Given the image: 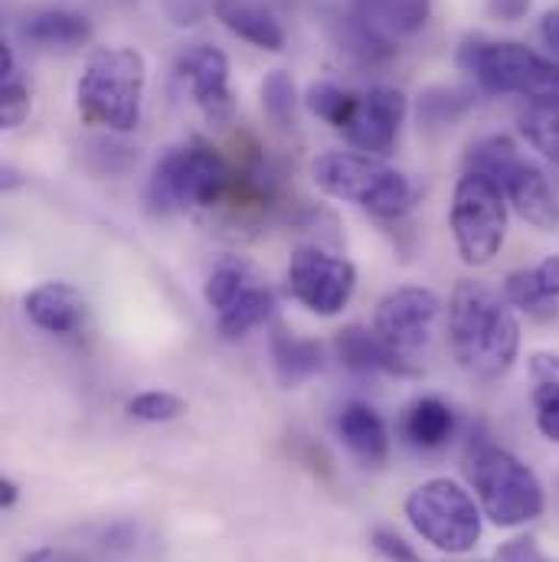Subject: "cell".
Here are the masks:
<instances>
[{
    "label": "cell",
    "instance_id": "cell-23",
    "mask_svg": "<svg viewBox=\"0 0 559 562\" xmlns=\"http://www.w3.org/2000/svg\"><path fill=\"white\" fill-rule=\"evenodd\" d=\"M534 373V409H537V428L559 441V357L537 353L530 363Z\"/></svg>",
    "mask_w": 559,
    "mask_h": 562
},
{
    "label": "cell",
    "instance_id": "cell-25",
    "mask_svg": "<svg viewBox=\"0 0 559 562\" xmlns=\"http://www.w3.org/2000/svg\"><path fill=\"white\" fill-rule=\"evenodd\" d=\"M517 144L507 138V135H488V138H478L468 154H465V170L471 173H481L488 180H494L501 187L504 173L517 164Z\"/></svg>",
    "mask_w": 559,
    "mask_h": 562
},
{
    "label": "cell",
    "instance_id": "cell-22",
    "mask_svg": "<svg viewBox=\"0 0 559 562\" xmlns=\"http://www.w3.org/2000/svg\"><path fill=\"white\" fill-rule=\"evenodd\" d=\"M272 360H276V373L284 386H298L304 380H311L314 373H321L324 367V350L317 340H304L294 337L288 330L276 327L272 334Z\"/></svg>",
    "mask_w": 559,
    "mask_h": 562
},
{
    "label": "cell",
    "instance_id": "cell-19",
    "mask_svg": "<svg viewBox=\"0 0 559 562\" xmlns=\"http://www.w3.org/2000/svg\"><path fill=\"white\" fill-rule=\"evenodd\" d=\"M213 10L223 20V26L230 33H236L239 40H246L259 49H269V53H279L284 46L281 23L259 3H253V0H213Z\"/></svg>",
    "mask_w": 559,
    "mask_h": 562
},
{
    "label": "cell",
    "instance_id": "cell-9",
    "mask_svg": "<svg viewBox=\"0 0 559 562\" xmlns=\"http://www.w3.org/2000/svg\"><path fill=\"white\" fill-rule=\"evenodd\" d=\"M288 288L294 301L304 304L311 314L334 317L354 297L357 269L340 256H331L317 246H304L288 262Z\"/></svg>",
    "mask_w": 559,
    "mask_h": 562
},
{
    "label": "cell",
    "instance_id": "cell-37",
    "mask_svg": "<svg viewBox=\"0 0 559 562\" xmlns=\"http://www.w3.org/2000/svg\"><path fill=\"white\" fill-rule=\"evenodd\" d=\"M488 7L501 20H521L530 10V0H488Z\"/></svg>",
    "mask_w": 559,
    "mask_h": 562
},
{
    "label": "cell",
    "instance_id": "cell-33",
    "mask_svg": "<svg viewBox=\"0 0 559 562\" xmlns=\"http://www.w3.org/2000/svg\"><path fill=\"white\" fill-rule=\"evenodd\" d=\"M373 550L383 557V560L390 562H425L413 550V543H406L400 533H393V530H373Z\"/></svg>",
    "mask_w": 559,
    "mask_h": 562
},
{
    "label": "cell",
    "instance_id": "cell-24",
    "mask_svg": "<svg viewBox=\"0 0 559 562\" xmlns=\"http://www.w3.org/2000/svg\"><path fill=\"white\" fill-rule=\"evenodd\" d=\"M276 311V294L262 284H249L230 307L220 311V334L223 337H243L246 330L269 321Z\"/></svg>",
    "mask_w": 559,
    "mask_h": 562
},
{
    "label": "cell",
    "instance_id": "cell-2",
    "mask_svg": "<svg viewBox=\"0 0 559 562\" xmlns=\"http://www.w3.org/2000/svg\"><path fill=\"white\" fill-rule=\"evenodd\" d=\"M458 66L494 95H521L527 105H559V63L511 40L471 36L458 46Z\"/></svg>",
    "mask_w": 559,
    "mask_h": 562
},
{
    "label": "cell",
    "instance_id": "cell-18",
    "mask_svg": "<svg viewBox=\"0 0 559 562\" xmlns=\"http://www.w3.org/2000/svg\"><path fill=\"white\" fill-rule=\"evenodd\" d=\"M337 431L344 445L364 461V464H383L390 454V431L383 416L367 403H347L337 416Z\"/></svg>",
    "mask_w": 559,
    "mask_h": 562
},
{
    "label": "cell",
    "instance_id": "cell-17",
    "mask_svg": "<svg viewBox=\"0 0 559 562\" xmlns=\"http://www.w3.org/2000/svg\"><path fill=\"white\" fill-rule=\"evenodd\" d=\"M428 13L432 0H354V20L383 40L420 33Z\"/></svg>",
    "mask_w": 559,
    "mask_h": 562
},
{
    "label": "cell",
    "instance_id": "cell-4",
    "mask_svg": "<svg viewBox=\"0 0 559 562\" xmlns=\"http://www.w3.org/2000/svg\"><path fill=\"white\" fill-rule=\"evenodd\" d=\"M311 177L324 193L354 203L370 216L393 220L413 206L410 180L387 160L364 150H327L314 157Z\"/></svg>",
    "mask_w": 559,
    "mask_h": 562
},
{
    "label": "cell",
    "instance_id": "cell-31",
    "mask_svg": "<svg viewBox=\"0 0 559 562\" xmlns=\"http://www.w3.org/2000/svg\"><path fill=\"white\" fill-rule=\"evenodd\" d=\"M262 109L269 115V122L281 128V132H291L294 128V115H298V92H294V79L276 69L266 76L262 82Z\"/></svg>",
    "mask_w": 559,
    "mask_h": 562
},
{
    "label": "cell",
    "instance_id": "cell-27",
    "mask_svg": "<svg viewBox=\"0 0 559 562\" xmlns=\"http://www.w3.org/2000/svg\"><path fill=\"white\" fill-rule=\"evenodd\" d=\"M517 125L530 147L559 167V105H527L517 115Z\"/></svg>",
    "mask_w": 559,
    "mask_h": 562
},
{
    "label": "cell",
    "instance_id": "cell-26",
    "mask_svg": "<svg viewBox=\"0 0 559 562\" xmlns=\"http://www.w3.org/2000/svg\"><path fill=\"white\" fill-rule=\"evenodd\" d=\"M26 115H30V92L16 72L13 49L3 43L0 46V122L3 128H16L26 122Z\"/></svg>",
    "mask_w": 559,
    "mask_h": 562
},
{
    "label": "cell",
    "instance_id": "cell-29",
    "mask_svg": "<svg viewBox=\"0 0 559 562\" xmlns=\"http://www.w3.org/2000/svg\"><path fill=\"white\" fill-rule=\"evenodd\" d=\"M253 269L239 259H220L210 272V279L203 284V294H206V304L223 311L230 307L249 284H253Z\"/></svg>",
    "mask_w": 559,
    "mask_h": 562
},
{
    "label": "cell",
    "instance_id": "cell-28",
    "mask_svg": "<svg viewBox=\"0 0 559 562\" xmlns=\"http://www.w3.org/2000/svg\"><path fill=\"white\" fill-rule=\"evenodd\" d=\"M304 105H308L321 122H327V125H334V128H340V132H344V128H347V122L354 119V112H357L360 99H357L354 92H347V89L334 86V82H314V86H308Z\"/></svg>",
    "mask_w": 559,
    "mask_h": 562
},
{
    "label": "cell",
    "instance_id": "cell-30",
    "mask_svg": "<svg viewBox=\"0 0 559 562\" xmlns=\"http://www.w3.org/2000/svg\"><path fill=\"white\" fill-rule=\"evenodd\" d=\"M474 105V99L461 89H448V86H435V89H425L420 99V122L428 128H438V125H451L458 122L468 109Z\"/></svg>",
    "mask_w": 559,
    "mask_h": 562
},
{
    "label": "cell",
    "instance_id": "cell-39",
    "mask_svg": "<svg viewBox=\"0 0 559 562\" xmlns=\"http://www.w3.org/2000/svg\"><path fill=\"white\" fill-rule=\"evenodd\" d=\"M16 494H20V487H16L10 477H3V481H0V507L10 510V507L16 504Z\"/></svg>",
    "mask_w": 559,
    "mask_h": 562
},
{
    "label": "cell",
    "instance_id": "cell-3",
    "mask_svg": "<svg viewBox=\"0 0 559 562\" xmlns=\"http://www.w3.org/2000/svg\"><path fill=\"white\" fill-rule=\"evenodd\" d=\"M147 66L132 46L96 49L76 82L79 115L109 132H135L144 105Z\"/></svg>",
    "mask_w": 559,
    "mask_h": 562
},
{
    "label": "cell",
    "instance_id": "cell-14",
    "mask_svg": "<svg viewBox=\"0 0 559 562\" xmlns=\"http://www.w3.org/2000/svg\"><path fill=\"white\" fill-rule=\"evenodd\" d=\"M337 357L347 370L354 373H390V376H410L416 373V367L400 357L377 330H367L360 324L344 327L334 340Z\"/></svg>",
    "mask_w": 559,
    "mask_h": 562
},
{
    "label": "cell",
    "instance_id": "cell-8",
    "mask_svg": "<svg viewBox=\"0 0 559 562\" xmlns=\"http://www.w3.org/2000/svg\"><path fill=\"white\" fill-rule=\"evenodd\" d=\"M451 233L468 266H488L501 252L507 236L504 190L494 180L465 170L451 196Z\"/></svg>",
    "mask_w": 559,
    "mask_h": 562
},
{
    "label": "cell",
    "instance_id": "cell-5",
    "mask_svg": "<svg viewBox=\"0 0 559 562\" xmlns=\"http://www.w3.org/2000/svg\"><path fill=\"white\" fill-rule=\"evenodd\" d=\"M471 484L478 491L481 510L497 527H524L544 514L540 477L511 451L497 445H481L468 464Z\"/></svg>",
    "mask_w": 559,
    "mask_h": 562
},
{
    "label": "cell",
    "instance_id": "cell-16",
    "mask_svg": "<svg viewBox=\"0 0 559 562\" xmlns=\"http://www.w3.org/2000/svg\"><path fill=\"white\" fill-rule=\"evenodd\" d=\"M20 36L43 49H79L92 40V23L66 7H40L20 20Z\"/></svg>",
    "mask_w": 559,
    "mask_h": 562
},
{
    "label": "cell",
    "instance_id": "cell-12",
    "mask_svg": "<svg viewBox=\"0 0 559 562\" xmlns=\"http://www.w3.org/2000/svg\"><path fill=\"white\" fill-rule=\"evenodd\" d=\"M403 119H406V95L400 89L377 86L360 99L354 119L344 128V138L364 154L387 157L396 147Z\"/></svg>",
    "mask_w": 559,
    "mask_h": 562
},
{
    "label": "cell",
    "instance_id": "cell-32",
    "mask_svg": "<svg viewBox=\"0 0 559 562\" xmlns=\"http://www.w3.org/2000/svg\"><path fill=\"white\" fill-rule=\"evenodd\" d=\"M183 400L180 396H174V393H160V390H154V393H141L135 396L132 403H128V413L141 422H174L183 416Z\"/></svg>",
    "mask_w": 559,
    "mask_h": 562
},
{
    "label": "cell",
    "instance_id": "cell-10",
    "mask_svg": "<svg viewBox=\"0 0 559 562\" xmlns=\"http://www.w3.org/2000/svg\"><path fill=\"white\" fill-rule=\"evenodd\" d=\"M441 301L428 288H396L377 304L373 330L406 360H413L432 337Z\"/></svg>",
    "mask_w": 559,
    "mask_h": 562
},
{
    "label": "cell",
    "instance_id": "cell-34",
    "mask_svg": "<svg viewBox=\"0 0 559 562\" xmlns=\"http://www.w3.org/2000/svg\"><path fill=\"white\" fill-rule=\"evenodd\" d=\"M494 562H554L540 547H537V540H511L507 547H501L497 550V557Z\"/></svg>",
    "mask_w": 559,
    "mask_h": 562
},
{
    "label": "cell",
    "instance_id": "cell-38",
    "mask_svg": "<svg viewBox=\"0 0 559 562\" xmlns=\"http://www.w3.org/2000/svg\"><path fill=\"white\" fill-rule=\"evenodd\" d=\"M540 40H544V46L559 56V10H550L544 20H540Z\"/></svg>",
    "mask_w": 559,
    "mask_h": 562
},
{
    "label": "cell",
    "instance_id": "cell-7",
    "mask_svg": "<svg viewBox=\"0 0 559 562\" xmlns=\"http://www.w3.org/2000/svg\"><path fill=\"white\" fill-rule=\"evenodd\" d=\"M406 517L425 543L448 557L471 553L481 540V510L474 497L448 477L425 481L406 497Z\"/></svg>",
    "mask_w": 559,
    "mask_h": 562
},
{
    "label": "cell",
    "instance_id": "cell-15",
    "mask_svg": "<svg viewBox=\"0 0 559 562\" xmlns=\"http://www.w3.org/2000/svg\"><path fill=\"white\" fill-rule=\"evenodd\" d=\"M26 317L46 334H72L86 317L82 294L66 281H46L23 297Z\"/></svg>",
    "mask_w": 559,
    "mask_h": 562
},
{
    "label": "cell",
    "instance_id": "cell-21",
    "mask_svg": "<svg viewBox=\"0 0 559 562\" xmlns=\"http://www.w3.org/2000/svg\"><path fill=\"white\" fill-rule=\"evenodd\" d=\"M403 435L420 451H435V448L448 445V438L455 435L451 406L441 403L438 396H422L403 416Z\"/></svg>",
    "mask_w": 559,
    "mask_h": 562
},
{
    "label": "cell",
    "instance_id": "cell-35",
    "mask_svg": "<svg viewBox=\"0 0 559 562\" xmlns=\"http://www.w3.org/2000/svg\"><path fill=\"white\" fill-rule=\"evenodd\" d=\"M164 10L177 26H190L206 13V0H164Z\"/></svg>",
    "mask_w": 559,
    "mask_h": 562
},
{
    "label": "cell",
    "instance_id": "cell-13",
    "mask_svg": "<svg viewBox=\"0 0 559 562\" xmlns=\"http://www.w3.org/2000/svg\"><path fill=\"white\" fill-rule=\"evenodd\" d=\"M501 190L530 226H537V229H557L559 226L557 193H554L544 167H537L534 160L517 157V164L504 173Z\"/></svg>",
    "mask_w": 559,
    "mask_h": 562
},
{
    "label": "cell",
    "instance_id": "cell-36",
    "mask_svg": "<svg viewBox=\"0 0 559 562\" xmlns=\"http://www.w3.org/2000/svg\"><path fill=\"white\" fill-rule=\"evenodd\" d=\"M23 562H109V560H96V557H82V553H69V550H53V547H46V550L30 553Z\"/></svg>",
    "mask_w": 559,
    "mask_h": 562
},
{
    "label": "cell",
    "instance_id": "cell-1",
    "mask_svg": "<svg viewBox=\"0 0 559 562\" xmlns=\"http://www.w3.org/2000/svg\"><path fill=\"white\" fill-rule=\"evenodd\" d=\"M448 340L455 360L481 376H504L521 350V324L511 301L481 281H458L448 301Z\"/></svg>",
    "mask_w": 559,
    "mask_h": 562
},
{
    "label": "cell",
    "instance_id": "cell-11",
    "mask_svg": "<svg viewBox=\"0 0 559 562\" xmlns=\"http://www.w3.org/2000/svg\"><path fill=\"white\" fill-rule=\"evenodd\" d=\"M177 76L190 89L193 102L213 125H230L236 102L230 92V59L216 46L197 43L177 56Z\"/></svg>",
    "mask_w": 559,
    "mask_h": 562
},
{
    "label": "cell",
    "instance_id": "cell-6",
    "mask_svg": "<svg viewBox=\"0 0 559 562\" xmlns=\"http://www.w3.org/2000/svg\"><path fill=\"white\" fill-rule=\"evenodd\" d=\"M230 167L210 144H180L170 147L150 173L147 200L160 213L213 206L230 187Z\"/></svg>",
    "mask_w": 559,
    "mask_h": 562
},
{
    "label": "cell",
    "instance_id": "cell-20",
    "mask_svg": "<svg viewBox=\"0 0 559 562\" xmlns=\"http://www.w3.org/2000/svg\"><path fill=\"white\" fill-rule=\"evenodd\" d=\"M504 297L511 307L527 314H547L559 301V256H547L534 269H521L504 281Z\"/></svg>",
    "mask_w": 559,
    "mask_h": 562
}]
</instances>
